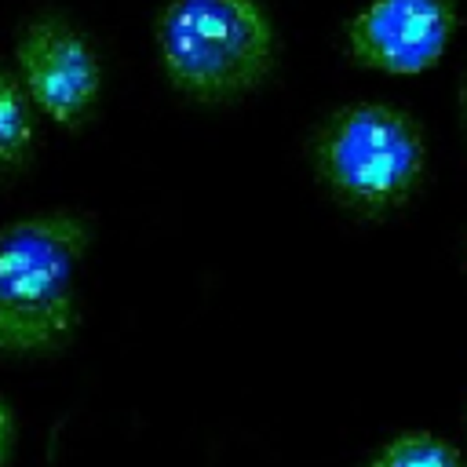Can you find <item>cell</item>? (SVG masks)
<instances>
[{
  "label": "cell",
  "instance_id": "6da1fadb",
  "mask_svg": "<svg viewBox=\"0 0 467 467\" xmlns=\"http://www.w3.org/2000/svg\"><path fill=\"white\" fill-rule=\"evenodd\" d=\"M84 252L88 226L69 212L0 226V354H40L69 336Z\"/></svg>",
  "mask_w": 467,
  "mask_h": 467
},
{
  "label": "cell",
  "instance_id": "7a4b0ae2",
  "mask_svg": "<svg viewBox=\"0 0 467 467\" xmlns=\"http://www.w3.org/2000/svg\"><path fill=\"white\" fill-rule=\"evenodd\" d=\"M168 80L201 102L252 91L274 62V33L252 0H171L157 18Z\"/></svg>",
  "mask_w": 467,
  "mask_h": 467
},
{
  "label": "cell",
  "instance_id": "3957f363",
  "mask_svg": "<svg viewBox=\"0 0 467 467\" xmlns=\"http://www.w3.org/2000/svg\"><path fill=\"white\" fill-rule=\"evenodd\" d=\"M423 131L387 102L336 109L314 139V171L328 193L365 215L405 204L423 179Z\"/></svg>",
  "mask_w": 467,
  "mask_h": 467
},
{
  "label": "cell",
  "instance_id": "277c9868",
  "mask_svg": "<svg viewBox=\"0 0 467 467\" xmlns=\"http://www.w3.org/2000/svg\"><path fill=\"white\" fill-rule=\"evenodd\" d=\"M15 77L29 102L62 128L84 124L102 88L95 47L58 18L33 22L15 44Z\"/></svg>",
  "mask_w": 467,
  "mask_h": 467
},
{
  "label": "cell",
  "instance_id": "5b68a950",
  "mask_svg": "<svg viewBox=\"0 0 467 467\" xmlns=\"http://www.w3.org/2000/svg\"><path fill=\"white\" fill-rule=\"evenodd\" d=\"M452 29L456 0H372L347 22V47L365 69L412 77L445 55Z\"/></svg>",
  "mask_w": 467,
  "mask_h": 467
},
{
  "label": "cell",
  "instance_id": "8992f818",
  "mask_svg": "<svg viewBox=\"0 0 467 467\" xmlns=\"http://www.w3.org/2000/svg\"><path fill=\"white\" fill-rule=\"evenodd\" d=\"M33 146V102L18 77L0 66V164H18Z\"/></svg>",
  "mask_w": 467,
  "mask_h": 467
},
{
  "label": "cell",
  "instance_id": "52a82bcc",
  "mask_svg": "<svg viewBox=\"0 0 467 467\" xmlns=\"http://www.w3.org/2000/svg\"><path fill=\"white\" fill-rule=\"evenodd\" d=\"M365 467H463V456L431 431H401Z\"/></svg>",
  "mask_w": 467,
  "mask_h": 467
},
{
  "label": "cell",
  "instance_id": "ba28073f",
  "mask_svg": "<svg viewBox=\"0 0 467 467\" xmlns=\"http://www.w3.org/2000/svg\"><path fill=\"white\" fill-rule=\"evenodd\" d=\"M15 434H18L15 412H11L7 401L0 398V467H7V460H11V452H15Z\"/></svg>",
  "mask_w": 467,
  "mask_h": 467
},
{
  "label": "cell",
  "instance_id": "9c48e42d",
  "mask_svg": "<svg viewBox=\"0 0 467 467\" xmlns=\"http://www.w3.org/2000/svg\"><path fill=\"white\" fill-rule=\"evenodd\" d=\"M460 120H463V131H467V73H463V84H460Z\"/></svg>",
  "mask_w": 467,
  "mask_h": 467
}]
</instances>
